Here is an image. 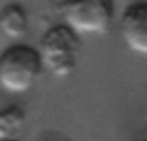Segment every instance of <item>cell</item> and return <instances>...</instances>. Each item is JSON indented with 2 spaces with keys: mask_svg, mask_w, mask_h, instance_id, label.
<instances>
[{
  "mask_svg": "<svg viewBox=\"0 0 147 141\" xmlns=\"http://www.w3.org/2000/svg\"><path fill=\"white\" fill-rule=\"evenodd\" d=\"M43 72L38 48L13 43L0 53V88L10 94L28 92Z\"/></svg>",
  "mask_w": 147,
  "mask_h": 141,
  "instance_id": "7a4b0ae2",
  "label": "cell"
},
{
  "mask_svg": "<svg viewBox=\"0 0 147 141\" xmlns=\"http://www.w3.org/2000/svg\"><path fill=\"white\" fill-rule=\"evenodd\" d=\"M120 35L131 52L147 56V0H137L125 7L120 20Z\"/></svg>",
  "mask_w": 147,
  "mask_h": 141,
  "instance_id": "277c9868",
  "label": "cell"
},
{
  "mask_svg": "<svg viewBox=\"0 0 147 141\" xmlns=\"http://www.w3.org/2000/svg\"><path fill=\"white\" fill-rule=\"evenodd\" d=\"M29 17L25 7L12 2L0 9V32L12 40H20L28 35Z\"/></svg>",
  "mask_w": 147,
  "mask_h": 141,
  "instance_id": "5b68a950",
  "label": "cell"
},
{
  "mask_svg": "<svg viewBox=\"0 0 147 141\" xmlns=\"http://www.w3.org/2000/svg\"><path fill=\"white\" fill-rule=\"evenodd\" d=\"M9 141H20V140H9Z\"/></svg>",
  "mask_w": 147,
  "mask_h": 141,
  "instance_id": "52a82bcc",
  "label": "cell"
},
{
  "mask_svg": "<svg viewBox=\"0 0 147 141\" xmlns=\"http://www.w3.org/2000/svg\"><path fill=\"white\" fill-rule=\"evenodd\" d=\"M63 23L78 35H105L115 17V0H62Z\"/></svg>",
  "mask_w": 147,
  "mask_h": 141,
  "instance_id": "3957f363",
  "label": "cell"
},
{
  "mask_svg": "<svg viewBox=\"0 0 147 141\" xmlns=\"http://www.w3.org/2000/svg\"><path fill=\"white\" fill-rule=\"evenodd\" d=\"M82 48L81 35L65 23L46 29L39 40V55L43 70L59 79L71 77L77 69Z\"/></svg>",
  "mask_w": 147,
  "mask_h": 141,
  "instance_id": "6da1fadb",
  "label": "cell"
},
{
  "mask_svg": "<svg viewBox=\"0 0 147 141\" xmlns=\"http://www.w3.org/2000/svg\"><path fill=\"white\" fill-rule=\"evenodd\" d=\"M26 125V112L19 105H9L0 109V141L19 140Z\"/></svg>",
  "mask_w": 147,
  "mask_h": 141,
  "instance_id": "8992f818",
  "label": "cell"
},
{
  "mask_svg": "<svg viewBox=\"0 0 147 141\" xmlns=\"http://www.w3.org/2000/svg\"><path fill=\"white\" fill-rule=\"evenodd\" d=\"M143 141H147V140H143Z\"/></svg>",
  "mask_w": 147,
  "mask_h": 141,
  "instance_id": "ba28073f",
  "label": "cell"
}]
</instances>
